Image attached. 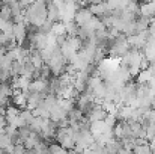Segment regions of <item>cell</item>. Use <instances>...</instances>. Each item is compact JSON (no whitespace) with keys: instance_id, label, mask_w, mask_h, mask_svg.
Segmentation results:
<instances>
[{"instance_id":"3","label":"cell","mask_w":155,"mask_h":154,"mask_svg":"<svg viewBox=\"0 0 155 154\" xmlns=\"http://www.w3.org/2000/svg\"><path fill=\"white\" fill-rule=\"evenodd\" d=\"M0 94L3 97H6V98H11L14 95V89H12L9 82H2L0 83Z\"/></svg>"},{"instance_id":"2","label":"cell","mask_w":155,"mask_h":154,"mask_svg":"<svg viewBox=\"0 0 155 154\" xmlns=\"http://www.w3.org/2000/svg\"><path fill=\"white\" fill-rule=\"evenodd\" d=\"M152 79H154V71H152V68L145 70V71H140L139 76H137V85H148Z\"/></svg>"},{"instance_id":"7","label":"cell","mask_w":155,"mask_h":154,"mask_svg":"<svg viewBox=\"0 0 155 154\" xmlns=\"http://www.w3.org/2000/svg\"><path fill=\"white\" fill-rule=\"evenodd\" d=\"M148 145H149V148H151V151L155 154V139L154 141H151V142H148Z\"/></svg>"},{"instance_id":"5","label":"cell","mask_w":155,"mask_h":154,"mask_svg":"<svg viewBox=\"0 0 155 154\" xmlns=\"http://www.w3.org/2000/svg\"><path fill=\"white\" fill-rule=\"evenodd\" d=\"M133 154H154V153L151 151V148H149L148 144H143V145H137L133 150Z\"/></svg>"},{"instance_id":"6","label":"cell","mask_w":155,"mask_h":154,"mask_svg":"<svg viewBox=\"0 0 155 154\" xmlns=\"http://www.w3.org/2000/svg\"><path fill=\"white\" fill-rule=\"evenodd\" d=\"M5 127H6V119L5 116H0V135L5 133Z\"/></svg>"},{"instance_id":"1","label":"cell","mask_w":155,"mask_h":154,"mask_svg":"<svg viewBox=\"0 0 155 154\" xmlns=\"http://www.w3.org/2000/svg\"><path fill=\"white\" fill-rule=\"evenodd\" d=\"M92 17H94V15L91 14L89 8H80V9H77V12H75V15H74V23H75L78 27H83V26L87 24V21H89Z\"/></svg>"},{"instance_id":"8","label":"cell","mask_w":155,"mask_h":154,"mask_svg":"<svg viewBox=\"0 0 155 154\" xmlns=\"http://www.w3.org/2000/svg\"><path fill=\"white\" fill-rule=\"evenodd\" d=\"M24 154H39V153H38L36 150H26V151H24Z\"/></svg>"},{"instance_id":"4","label":"cell","mask_w":155,"mask_h":154,"mask_svg":"<svg viewBox=\"0 0 155 154\" xmlns=\"http://www.w3.org/2000/svg\"><path fill=\"white\" fill-rule=\"evenodd\" d=\"M0 20H12V11H11V8H8L6 5H3L2 8H0Z\"/></svg>"}]
</instances>
